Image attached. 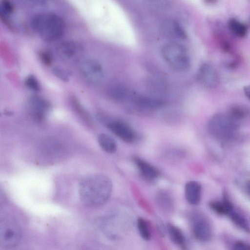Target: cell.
Returning <instances> with one entry per match:
<instances>
[{
	"mask_svg": "<svg viewBox=\"0 0 250 250\" xmlns=\"http://www.w3.org/2000/svg\"><path fill=\"white\" fill-rule=\"evenodd\" d=\"M232 221L239 227L245 231H250V227L246 220L232 210L228 214Z\"/></svg>",
	"mask_w": 250,
	"mask_h": 250,
	"instance_id": "603a6c76",
	"label": "cell"
},
{
	"mask_svg": "<svg viewBox=\"0 0 250 250\" xmlns=\"http://www.w3.org/2000/svg\"><path fill=\"white\" fill-rule=\"evenodd\" d=\"M108 94L116 100H124L132 97L133 94L128 89L120 85H114L108 90Z\"/></svg>",
	"mask_w": 250,
	"mask_h": 250,
	"instance_id": "e0dca14e",
	"label": "cell"
},
{
	"mask_svg": "<svg viewBox=\"0 0 250 250\" xmlns=\"http://www.w3.org/2000/svg\"><path fill=\"white\" fill-rule=\"evenodd\" d=\"M167 229L171 240L182 249H185V240L181 230L171 224H167Z\"/></svg>",
	"mask_w": 250,
	"mask_h": 250,
	"instance_id": "ac0fdd59",
	"label": "cell"
},
{
	"mask_svg": "<svg viewBox=\"0 0 250 250\" xmlns=\"http://www.w3.org/2000/svg\"><path fill=\"white\" fill-rule=\"evenodd\" d=\"M14 10L13 4L7 0H3L0 5V14L3 17L11 14Z\"/></svg>",
	"mask_w": 250,
	"mask_h": 250,
	"instance_id": "484cf974",
	"label": "cell"
},
{
	"mask_svg": "<svg viewBox=\"0 0 250 250\" xmlns=\"http://www.w3.org/2000/svg\"><path fill=\"white\" fill-rule=\"evenodd\" d=\"M199 82L208 89L216 87L219 83V76L215 68L208 63H203L197 72Z\"/></svg>",
	"mask_w": 250,
	"mask_h": 250,
	"instance_id": "ba28073f",
	"label": "cell"
},
{
	"mask_svg": "<svg viewBox=\"0 0 250 250\" xmlns=\"http://www.w3.org/2000/svg\"><path fill=\"white\" fill-rule=\"evenodd\" d=\"M25 83L28 88L34 91H39L40 89V86L38 80L32 75L28 76L26 78Z\"/></svg>",
	"mask_w": 250,
	"mask_h": 250,
	"instance_id": "83f0119b",
	"label": "cell"
},
{
	"mask_svg": "<svg viewBox=\"0 0 250 250\" xmlns=\"http://www.w3.org/2000/svg\"><path fill=\"white\" fill-rule=\"evenodd\" d=\"M246 189L248 193L250 195V182H248L246 185Z\"/></svg>",
	"mask_w": 250,
	"mask_h": 250,
	"instance_id": "1f68e13d",
	"label": "cell"
},
{
	"mask_svg": "<svg viewBox=\"0 0 250 250\" xmlns=\"http://www.w3.org/2000/svg\"><path fill=\"white\" fill-rule=\"evenodd\" d=\"M133 161L140 174L147 180H152L156 179L159 175L158 169L144 160L134 157Z\"/></svg>",
	"mask_w": 250,
	"mask_h": 250,
	"instance_id": "7c38bea8",
	"label": "cell"
},
{
	"mask_svg": "<svg viewBox=\"0 0 250 250\" xmlns=\"http://www.w3.org/2000/svg\"><path fill=\"white\" fill-rule=\"evenodd\" d=\"M236 127V122L229 115L222 114L214 115L208 124V129L210 134L219 139L231 137Z\"/></svg>",
	"mask_w": 250,
	"mask_h": 250,
	"instance_id": "277c9868",
	"label": "cell"
},
{
	"mask_svg": "<svg viewBox=\"0 0 250 250\" xmlns=\"http://www.w3.org/2000/svg\"><path fill=\"white\" fill-rule=\"evenodd\" d=\"M53 74L63 81L67 82L69 79V74L65 69L60 67H55L52 69Z\"/></svg>",
	"mask_w": 250,
	"mask_h": 250,
	"instance_id": "4316f807",
	"label": "cell"
},
{
	"mask_svg": "<svg viewBox=\"0 0 250 250\" xmlns=\"http://www.w3.org/2000/svg\"><path fill=\"white\" fill-rule=\"evenodd\" d=\"M98 141L101 147L106 152L113 153L117 149V144L112 137L108 134L101 133L98 135Z\"/></svg>",
	"mask_w": 250,
	"mask_h": 250,
	"instance_id": "2e32d148",
	"label": "cell"
},
{
	"mask_svg": "<svg viewBox=\"0 0 250 250\" xmlns=\"http://www.w3.org/2000/svg\"><path fill=\"white\" fill-rule=\"evenodd\" d=\"M107 127L118 137L126 143L134 141L136 134L133 129L127 123L120 120H104Z\"/></svg>",
	"mask_w": 250,
	"mask_h": 250,
	"instance_id": "9c48e42d",
	"label": "cell"
},
{
	"mask_svg": "<svg viewBox=\"0 0 250 250\" xmlns=\"http://www.w3.org/2000/svg\"><path fill=\"white\" fill-rule=\"evenodd\" d=\"M132 99L136 105L144 108H157L162 106L164 104L163 102L161 100L146 96L133 95Z\"/></svg>",
	"mask_w": 250,
	"mask_h": 250,
	"instance_id": "5bb4252c",
	"label": "cell"
},
{
	"mask_svg": "<svg viewBox=\"0 0 250 250\" xmlns=\"http://www.w3.org/2000/svg\"><path fill=\"white\" fill-rule=\"evenodd\" d=\"M29 105L33 115L39 120L45 117L50 107L49 104L39 96L32 97L30 100Z\"/></svg>",
	"mask_w": 250,
	"mask_h": 250,
	"instance_id": "8fae6325",
	"label": "cell"
},
{
	"mask_svg": "<svg viewBox=\"0 0 250 250\" xmlns=\"http://www.w3.org/2000/svg\"><path fill=\"white\" fill-rule=\"evenodd\" d=\"M185 195L189 204L193 205L198 204L201 196V185L194 181L188 182L185 187Z\"/></svg>",
	"mask_w": 250,
	"mask_h": 250,
	"instance_id": "4fadbf2b",
	"label": "cell"
},
{
	"mask_svg": "<svg viewBox=\"0 0 250 250\" xmlns=\"http://www.w3.org/2000/svg\"><path fill=\"white\" fill-rule=\"evenodd\" d=\"M164 31L168 36L184 39L186 33L183 27L176 21H166L164 25Z\"/></svg>",
	"mask_w": 250,
	"mask_h": 250,
	"instance_id": "9a60e30c",
	"label": "cell"
},
{
	"mask_svg": "<svg viewBox=\"0 0 250 250\" xmlns=\"http://www.w3.org/2000/svg\"><path fill=\"white\" fill-rule=\"evenodd\" d=\"M82 51L81 46L71 41L62 42L57 48L59 56L66 61H75L80 56Z\"/></svg>",
	"mask_w": 250,
	"mask_h": 250,
	"instance_id": "30bf717a",
	"label": "cell"
},
{
	"mask_svg": "<svg viewBox=\"0 0 250 250\" xmlns=\"http://www.w3.org/2000/svg\"><path fill=\"white\" fill-rule=\"evenodd\" d=\"M229 26L231 32L238 37H245L247 34V25L234 18H231L229 20Z\"/></svg>",
	"mask_w": 250,
	"mask_h": 250,
	"instance_id": "d6986e66",
	"label": "cell"
},
{
	"mask_svg": "<svg viewBox=\"0 0 250 250\" xmlns=\"http://www.w3.org/2000/svg\"><path fill=\"white\" fill-rule=\"evenodd\" d=\"M33 30L43 40L52 41L60 38L65 30V23L59 16L51 13L36 15L31 22Z\"/></svg>",
	"mask_w": 250,
	"mask_h": 250,
	"instance_id": "7a4b0ae2",
	"label": "cell"
},
{
	"mask_svg": "<svg viewBox=\"0 0 250 250\" xmlns=\"http://www.w3.org/2000/svg\"><path fill=\"white\" fill-rule=\"evenodd\" d=\"M21 231L13 220L4 219L0 224V245L4 249H11L20 241Z\"/></svg>",
	"mask_w": 250,
	"mask_h": 250,
	"instance_id": "5b68a950",
	"label": "cell"
},
{
	"mask_svg": "<svg viewBox=\"0 0 250 250\" xmlns=\"http://www.w3.org/2000/svg\"><path fill=\"white\" fill-rule=\"evenodd\" d=\"M232 250H250V244L244 242H237L233 246Z\"/></svg>",
	"mask_w": 250,
	"mask_h": 250,
	"instance_id": "f546056e",
	"label": "cell"
},
{
	"mask_svg": "<svg viewBox=\"0 0 250 250\" xmlns=\"http://www.w3.org/2000/svg\"><path fill=\"white\" fill-rule=\"evenodd\" d=\"M40 58L45 64L47 65H50L52 62L51 56L46 52H41L40 54Z\"/></svg>",
	"mask_w": 250,
	"mask_h": 250,
	"instance_id": "f1b7e54d",
	"label": "cell"
},
{
	"mask_svg": "<svg viewBox=\"0 0 250 250\" xmlns=\"http://www.w3.org/2000/svg\"><path fill=\"white\" fill-rule=\"evenodd\" d=\"M166 62L173 69L185 71L190 66V59L186 48L182 44L171 42L165 44L162 50Z\"/></svg>",
	"mask_w": 250,
	"mask_h": 250,
	"instance_id": "3957f363",
	"label": "cell"
},
{
	"mask_svg": "<svg viewBox=\"0 0 250 250\" xmlns=\"http://www.w3.org/2000/svg\"><path fill=\"white\" fill-rule=\"evenodd\" d=\"M243 91L246 97L250 101V84L245 85Z\"/></svg>",
	"mask_w": 250,
	"mask_h": 250,
	"instance_id": "4dcf8cb0",
	"label": "cell"
},
{
	"mask_svg": "<svg viewBox=\"0 0 250 250\" xmlns=\"http://www.w3.org/2000/svg\"><path fill=\"white\" fill-rule=\"evenodd\" d=\"M81 71L85 79L92 84H98L104 77V70L101 64L94 59L84 61L81 65Z\"/></svg>",
	"mask_w": 250,
	"mask_h": 250,
	"instance_id": "52a82bcc",
	"label": "cell"
},
{
	"mask_svg": "<svg viewBox=\"0 0 250 250\" xmlns=\"http://www.w3.org/2000/svg\"><path fill=\"white\" fill-rule=\"evenodd\" d=\"M190 222L193 234L197 239L207 242L211 239V225L203 214L198 211L192 212L190 216Z\"/></svg>",
	"mask_w": 250,
	"mask_h": 250,
	"instance_id": "8992f818",
	"label": "cell"
},
{
	"mask_svg": "<svg viewBox=\"0 0 250 250\" xmlns=\"http://www.w3.org/2000/svg\"><path fill=\"white\" fill-rule=\"evenodd\" d=\"M137 224L139 234L142 238L145 240H149L151 237V231L147 222L143 218H139Z\"/></svg>",
	"mask_w": 250,
	"mask_h": 250,
	"instance_id": "7402d4cb",
	"label": "cell"
},
{
	"mask_svg": "<svg viewBox=\"0 0 250 250\" xmlns=\"http://www.w3.org/2000/svg\"><path fill=\"white\" fill-rule=\"evenodd\" d=\"M156 201L158 205L165 210H169L173 207V200L167 192L161 191L156 195Z\"/></svg>",
	"mask_w": 250,
	"mask_h": 250,
	"instance_id": "44dd1931",
	"label": "cell"
},
{
	"mask_svg": "<svg viewBox=\"0 0 250 250\" xmlns=\"http://www.w3.org/2000/svg\"><path fill=\"white\" fill-rule=\"evenodd\" d=\"M209 206L214 211L221 214H229L233 208L232 204L226 197L222 202H211Z\"/></svg>",
	"mask_w": 250,
	"mask_h": 250,
	"instance_id": "ffe728a7",
	"label": "cell"
},
{
	"mask_svg": "<svg viewBox=\"0 0 250 250\" xmlns=\"http://www.w3.org/2000/svg\"><path fill=\"white\" fill-rule=\"evenodd\" d=\"M246 113V110L240 106H234L232 107L229 112V116L234 122H236L244 118Z\"/></svg>",
	"mask_w": 250,
	"mask_h": 250,
	"instance_id": "cb8c5ba5",
	"label": "cell"
},
{
	"mask_svg": "<svg viewBox=\"0 0 250 250\" xmlns=\"http://www.w3.org/2000/svg\"><path fill=\"white\" fill-rule=\"evenodd\" d=\"M112 191L110 179L102 174L89 175L81 180L79 195L85 206L94 208L102 206L109 199Z\"/></svg>",
	"mask_w": 250,
	"mask_h": 250,
	"instance_id": "6da1fadb",
	"label": "cell"
},
{
	"mask_svg": "<svg viewBox=\"0 0 250 250\" xmlns=\"http://www.w3.org/2000/svg\"><path fill=\"white\" fill-rule=\"evenodd\" d=\"M71 101L73 106L75 108L77 112L80 115V116L85 121V122H86L89 125H91L92 124V122L90 118L84 109L83 108V107H82L78 100L74 97H73L71 99Z\"/></svg>",
	"mask_w": 250,
	"mask_h": 250,
	"instance_id": "d4e9b609",
	"label": "cell"
}]
</instances>
